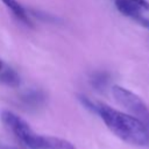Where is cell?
<instances>
[{
	"instance_id": "obj_1",
	"label": "cell",
	"mask_w": 149,
	"mask_h": 149,
	"mask_svg": "<svg viewBox=\"0 0 149 149\" xmlns=\"http://www.w3.org/2000/svg\"><path fill=\"white\" fill-rule=\"evenodd\" d=\"M83 105L97 113L107 128L120 140L137 147L149 144V129L139 119L118 111L104 102H94L87 98H80Z\"/></svg>"
},
{
	"instance_id": "obj_2",
	"label": "cell",
	"mask_w": 149,
	"mask_h": 149,
	"mask_svg": "<svg viewBox=\"0 0 149 149\" xmlns=\"http://www.w3.org/2000/svg\"><path fill=\"white\" fill-rule=\"evenodd\" d=\"M0 118L14 137L29 149H76L68 140L36 133L26 120L10 111H2Z\"/></svg>"
},
{
	"instance_id": "obj_3",
	"label": "cell",
	"mask_w": 149,
	"mask_h": 149,
	"mask_svg": "<svg viewBox=\"0 0 149 149\" xmlns=\"http://www.w3.org/2000/svg\"><path fill=\"white\" fill-rule=\"evenodd\" d=\"M112 94L120 106H122L130 115L139 119L149 129V108L137 94L119 85L112 87Z\"/></svg>"
},
{
	"instance_id": "obj_4",
	"label": "cell",
	"mask_w": 149,
	"mask_h": 149,
	"mask_svg": "<svg viewBox=\"0 0 149 149\" xmlns=\"http://www.w3.org/2000/svg\"><path fill=\"white\" fill-rule=\"evenodd\" d=\"M114 5L122 15L149 29V19L143 15L149 12V2L147 0H114Z\"/></svg>"
},
{
	"instance_id": "obj_5",
	"label": "cell",
	"mask_w": 149,
	"mask_h": 149,
	"mask_svg": "<svg viewBox=\"0 0 149 149\" xmlns=\"http://www.w3.org/2000/svg\"><path fill=\"white\" fill-rule=\"evenodd\" d=\"M47 101V95L41 90H29L23 92L19 97V102L22 107L28 111H37L44 106Z\"/></svg>"
},
{
	"instance_id": "obj_6",
	"label": "cell",
	"mask_w": 149,
	"mask_h": 149,
	"mask_svg": "<svg viewBox=\"0 0 149 149\" xmlns=\"http://www.w3.org/2000/svg\"><path fill=\"white\" fill-rule=\"evenodd\" d=\"M2 2L19 21H21L26 26H31V20L29 17V14L17 0H2Z\"/></svg>"
},
{
	"instance_id": "obj_7",
	"label": "cell",
	"mask_w": 149,
	"mask_h": 149,
	"mask_svg": "<svg viewBox=\"0 0 149 149\" xmlns=\"http://www.w3.org/2000/svg\"><path fill=\"white\" fill-rule=\"evenodd\" d=\"M0 83L7 85V86H12V87H16L20 85L21 83V78L19 76V73L9 68V66H5V69L0 72Z\"/></svg>"
},
{
	"instance_id": "obj_8",
	"label": "cell",
	"mask_w": 149,
	"mask_h": 149,
	"mask_svg": "<svg viewBox=\"0 0 149 149\" xmlns=\"http://www.w3.org/2000/svg\"><path fill=\"white\" fill-rule=\"evenodd\" d=\"M108 74L106 72H95L91 77V84L97 88V90H104L106 85L108 84Z\"/></svg>"
},
{
	"instance_id": "obj_9",
	"label": "cell",
	"mask_w": 149,
	"mask_h": 149,
	"mask_svg": "<svg viewBox=\"0 0 149 149\" xmlns=\"http://www.w3.org/2000/svg\"><path fill=\"white\" fill-rule=\"evenodd\" d=\"M5 66H6V64H5V63H3V62L0 59V72H1V71L5 69Z\"/></svg>"
}]
</instances>
